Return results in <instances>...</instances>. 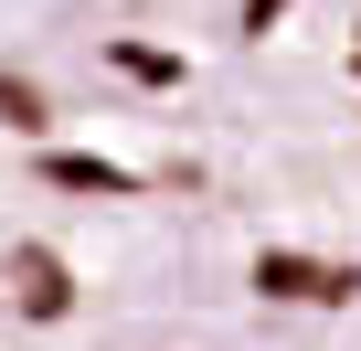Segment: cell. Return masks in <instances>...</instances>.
Segmentation results:
<instances>
[{"instance_id":"3957f363","label":"cell","mask_w":361,"mask_h":351,"mask_svg":"<svg viewBox=\"0 0 361 351\" xmlns=\"http://www.w3.org/2000/svg\"><path fill=\"white\" fill-rule=\"evenodd\" d=\"M43 182H54V192H106V203H117V192H128V170H117V160H85V149H54V160H43Z\"/></svg>"},{"instance_id":"277c9868","label":"cell","mask_w":361,"mask_h":351,"mask_svg":"<svg viewBox=\"0 0 361 351\" xmlns=\"http://www.w3.org/2000/svg\"><path fill=\"white\" fill-rule=\"evenodd\" d=\"M0 128H22V138H43V128H54V107H43V85H32V75H0Z\"/></svg>"},{"instance_id":"6da1fadb","label":"cell","mask_w":361,"mask_h":351,"mask_svg":"<svg viewBox=\"0 0 361 351\" xmlns=\"http://www.w3.org/2000/svg\"><path fill=\"white\" fill-rule=\"evenodd\" d=\"M255 287H266V298H319V309L361 298V277H350V266H308V256H266V266H255Z\"/></svg>"},{"instance_id":"7a4b0ae2","label":"cell","mask_w":361,"mask_h":351,"mask_svg":"<svg viewBox=\"0 0 361 351\" xmlns=\"http://www.w3.org/2000/svg\"><path fill=\"white\" fill-rule=\"evenodd\" d=\"M11 298H22L32 319H64V309H75V277H64V256H43V245H11Z\"/></svg>"}]
</instances>
